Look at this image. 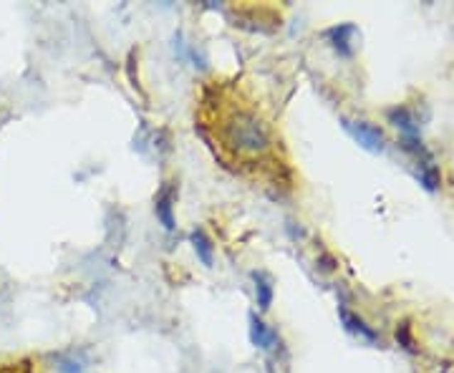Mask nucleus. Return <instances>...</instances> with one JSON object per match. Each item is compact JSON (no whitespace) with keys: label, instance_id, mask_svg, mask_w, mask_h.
Wrapping results in <instances>:
<instances>
[{"label":"nucleus","instance_id":"4","mask_svg":"<svg viewBox=\"0 0 454 373\" xmlns=\"http://www.w3.org/2000/svg\"><path fill=\"white\" fill-rule=\"evenodd\" d=\"M154 215H157V220H159L162 227H164L167 232H172V229L177 227V222H174V184L167 182L164 187L157 192Z\"/></svg>","mask_w":454,"mask_h":373},{"label":"nucleus","instance_id":"2","mask_svg":"<svg viewBox=\"0 0 454 373\" xmlns=\"http://www.w3.org/2000/svg\"><path fill=\"white\" fill-rule=\"evenodd\" d=\"M341 126L361 149L371 151V154H381L386 149V136L376 124L366 121V119H341Z\"/></svg>","mask_w":454,"mask_h":373},{"label":"nucleus","instance_id":"9","mask_svg":"<svg viewBox=\"0 0 454 373\" xmlns=\"http://www.w3.org/2000/svg\"><path fill=\"white\" fill-rule=\"evenodd\" d=\"M53 371L56 373H83L86 371V361H83L81 353L66 351L53 356Z\"/></svg>","mask_w":454,"mask_h":373},{"label":"nucleus","instance_id":"3","mask_svg":"<svg viewBox=\"0 0 454 373\" xmlns=\"http://www.w3.org/2000/svg\"><path fill=\"white\" fill-rule=\"evenodd\" d=\"M356 26L354 23H338V26H333V28H328L326 33V40L331 43V48L336 50L338 56L344 58H351L354 56V38H356Z\"/></svg>","mask_w":454,"mask_h":373},{"label":"nucleus","instance_id":"11","mask_svg":"<svg viewBox=\"0 0 454 373\" xmlns=\"http://www.w3.org/2000/svg\"><path fill=\"white\" fill-rule=\"evenodd\" d=\"M189 242H192V250L194 255L200 257L202 265H207V268H212V242L210 237L205 234V229H194L192 234H189Z\"/></svg>","mask_w":454,"mask_h":373},{"label":"nucleus","instance_id":"10","mask_svg":"<svg viewBox=\"0 0 454 373\" xmlns=\"http://www.w3.org/2000/svg\"><path fill=\"white\" fill-rule=\"evenodd\" d=\"M253 283H255V301H258V308L260 310H268L273 306V280L268 278L265 273H253Z\"/></svg>","mask_w":454,"mask_h":373},{"label":"nucleus","instance_id":"7","mask_svg":"<svg viewBox=\"0 0 454 373\" xmlns=\"http://www.w3.org/2000/svg\"><path fill=\"white\" fill-rule=\"evenodd\" d=\"M386 117H389V121L404 134V139H414V136L419 134V121H416L414 112L406 109V106H396V109H391Z\"/></svg>","mask_w":454,"mask_h":373},{"label":"nucleus","instance_id":"1","mask_svg":"<svg viewBox=\"0 0 454 373\" xmlns=\"http://www.w3.org/2000/svg\"><path fill=\"white\" fill-rule=\"evenodd\" d=\"M227 146H233L240 154H265L270 149V131L253 112H233L222 126Z\"/></svg>","mask_w":454,"mask_h":373},{"label":"nucleus","instance_id":"8","mask_svg":"<svg viewBox=\"0 0 454 373\" xmlns=\"http://www.w3.org/2000/svg\"><path fill=\"white\" fill-rule=\"evenodd\" d=\"M416 179H419V184L427 192H437L439 190L442 174H439L437 164L432 162V156H429V159H421V162H416Z\"/></svg>","mask_w":454,"mask_h":373},{"label":"nucleus","instance_id":"12","mask_svg":"<svg viewBox=\"0 0 454 373\" xmlns=\"http://www.w3.org/2000/svg\"><path fill=\"white\" fill-rule=\"evenodd\" d=\"M396 338H399V343H404L406 351H414V340H411V333H409V323H401L399 328H396Z\"/></svg>","mask_w":454,"mask_h":373},{"label":"nucleus","instance_id":"6","mask_svg":"<svg viewBox=\"0 0 454 373\" xmlns=\"http://www.w3.org/2000/svg\"><path fill=\"white\" fill-rule=\"evenodd\" d=\"M338 315H341V323H344V328L349 330V333L359 335V338H364V340H371V343H376L379 340L376 330H374L371 325H366L364 318L354 315L346 306H338Z\"/></svg>","mask_w":454,"mask_h":373},{"label":"nucleus","instance_id":"5","mask_svg":"<svg viewBox=\"0 0 454 373\" xmlns=\"http://www.w3.org/2000/svg\"><path fill=\"white\" fill-rule=\"evenodd\" d=\"M278 340H280L278 338V330L270 328L260 315L250 313V343L255 348H260V351H273L278 345Z\"/></svg>","mask_w":454,"mask_h":373}]
</instances>
